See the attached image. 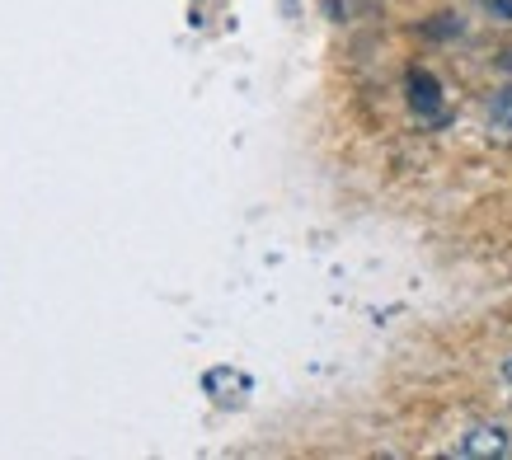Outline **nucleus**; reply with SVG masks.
<instances>
[{"mask_svg": "<svg viewBox=\"0 0 512 460\" xmlns=\"http://www.w3.org/2000/svg\"><path fill=\"white\" fill-rule=\"evenodd\" d=\"M498 376H503V381H508V385H512V353H508V357H503V362H498Z\"/></svg>", "mask_w": 512, "mask_h": 460, "instance_id": "4", "label": "nucleus"}, {"mask_svg": "<svg viewBox=\"0 0 512 460\" xmlns=\"http://www.w3.org/2000/svg\"><path fill=\"white\" fill-rule=\"evenodd\" d=\"M489 113H494L498 123H508V127H512V90H498V94H494V104H489Z\"/></svg>", "mask_w": 512, "mask_h": 460, "instance_id": "3", "label": "nucleus"}, {"mask_svg": "<svg viewBox=\"0 0 512 460\" xmlns=\"http://www.w3.org/2000/svg\"><path fill=\"white\" fill-rule=\"evenodd\" d=\"M202 385H207V395H217V404H240V395H249V381L240 376V371H231V367L207 371Z\"/></svg>", "mask_w": 512, "mask_h": 460, "instance_id": "2", "label": "nucleus"}, {"mask_svg": "<svg viewBox=\"0 0 512 460\" xmlns=\"http://www.w3.org/2000/svg\"><path fill=\"white\" fill-rule=\"evenodd\" d=\"M512 451V432L503 423H470L456 442V456H475V460H489V456H508Z\"/></svg>", "mask_w": 512, "mask_h": 460, "instance_id": "1", "label": "nucleus"}]
</instances>
